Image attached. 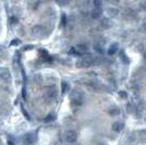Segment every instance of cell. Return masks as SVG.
Masks as SVG:
<instances>
[{
    "mask_svg": "<svg viewBox=\"0 0 146 145\" xmlns=\"http://www.w3.org/2000/svg\"><path fill=\"white\" fill-rule=\"evenodd\" d=\"M84 102V93L80 88H75L70 94V103L73 107H80Z\"/></svg>",
    "mask_w": 146,
    "mask_h": 145,
    "instance_id": "6da1fadb",
    "label": "cell"
},
{
    "mask_svg": "<svg viewBox=\"0 0 146 145\" xmlns=\"http://www.w3.org/2000/svg\"><path fill=\"white\" fill-rule=\"evenodd\" d=\"M11 79H12V75H11L10 70L6 67H0V80L9 83L11 82Z\"/></svg>",
    "mask_w": 146,
    "mask_h": 145,
    "instance_id": "7a4b0ae2",
    "label": "cell"
},
{
    "mask_svg": "<svg viewBox=\"0 0 146 145\" xmlns=\"http://www.w3.org/2000/svg\"><path fill=\"white\" fill-rule=\"evenodd\" d=\"M32 35L35 37H38V38H40V37H44L46 35V30H45V27H44L43 25H34L33 27H32Z\"/></svg>",
    "mask_w": 146,
    "mask_h": 145,
    "instance_id": "3957f363",
    "label": "cell"
},
{
    "mask_svg": "<svg viewBox=\"0 0 146 145\" xmlns=\"http://www.w3.org/2000/svg\"><path fill=\"white\" fill-rule=\"evenodd\" d=\"M46 97L50 99V100H55L56 98L58 97V90L55 85H50L46 87Z\"/></svg>",
    "mask_w": 146,
    "mask_h": 145,
    "instance_id": "277c9868",
    "label": "cell"
},
{
    "mask_svg": "<svg viewBox=\"0 0 146 145\" xmlns=\"http://www.w3.org/2000/svg\"><path fill=\"white\" fill-rule=\"evenodd\" d=\"M64 139L68 143H75L78 140V132L74 130H69L64 135Z\"/></svg>",
    "mask_w": 146,
    "mask_h": 145,
    "instance_id": "5b68a950",
    "label": "cell"
},
{
    "mask_svg": "<svg viewBox=\"0 0 146 145\" xmlns=\"http://www.w3.org/2000/svg\"><path fill=\"white\" fill-rule=\"evenodd\" d=\"M94 65V61L92 58H86V59H82V60L78 61L75 63L76 68H90Z\"/></svg>",
    "mask_w": 146,
    "mask_h": 145,
    "instance_id": "8992f818",
    "label": "cell"
},
{
    "mask_svg": "<svg viewBox=\"0 0 146 145\" xmlns=\"http://www.w3.org/2000/svg\"><path fill=\"white\" fill-rule=\"evenodd\" d=\"M123 15L127 19H129V20H135V19L137 18L136 12L134 11L133 9H131V8H127V9L123 11Z\"/></svg>",
    "mask_w": 146,
    "mask_h": 145,
    "instance_id": "52a82bcc",
    "label": "cell"
},
{
    "mask_svg": "<svg viewBox=\"0 0 146 145\" xmlns=\"http://www.w3.org/2000/svg\"><path fill=\"white\" fill-rule=\"evenodd\" d=\"M123 127H124V123H123L122 121H115V122L112 123V126H111V130H112L113 132L119 133L120 131H122Z\"/></svg>",
    "mask_w": 146,
    "mask_h": 145,
    "instance_id": "ba28073f",
    "label": "cell"
},
{
    "mask_svg": "<svg viewBox=\"0 0 146 145\" xmlns=\"http://www.w3.org/2000/svg\"><path fill=\"white\" fill-rule=\"evenodd\" d=\"M35 134L34 133H26L24 135V143L26 145H32L35 142Z\"/></svg>",
    "mask_w": 146,
    "mask_h": 145,
    "instance_id": "9c48e42d",
    "label": "cell"
},
{
    "mask_svg": "<svg viewBox=\"0 0 146 145\" xmlns=\"http://www.w3.org/2000/svg\"><path fill=\"white\" fill-rule=\"evenodd\" d=\"M118 49H119V44L118 43H113V44H111L108 49H107V54L109 55V56H112V55H115L118 51Z\"/></svg>",
    "mask_w": 146,
    "mask_h": 145,
    "instance_id": "30bf717a",
    "label": "cell"
},
{
    "mask_svg": "<svg viewBox=\"0 0 146 145\" xmlns=\"http://www.w3.org/2000/svg\"><path fill=\"white\" fill-rule=\"evenodd\" d=\"M107 13H108L110 18H117L119 15V9L115 8V7H110L107 9Z\"/></svg>",
    "mask_w": 146,
    "mask_h": 145,
    "instance_id": "8fae6325",
    "label": "cell"
},
{
    "mask_svg": "<svg viewBox=\"0 0 146 145\" xmlns=\"http://www.w3.org/2000/svg\"><path fill=\"white\" fill-rule=\"evenodd\" d=\"M100 25L104 29H110L112 26V21L110 18H103L100 21Z\"/></svg>",
    "mask_w": 146,
    "mask_h": 145,
    "instance_id": "7c38bea8",
    "label": "cell"
},
{
    "mask_svg": "<svg viewBox=\"0 0 146 145\" xmlns=\"http://www.w3.org/2000/svg\"><path fill=\"white\" fill-rule=\"evenodd\" d=\"M102 14H103V10H102V8H95V9H93V11H92L91 15L93 19H99L102 18Z\"/></svg>",
    "mask_w": 146,
    "mask_h": 145,
    "instance_id": "4fadbf2b",
    "label": "cell"
},
{
    "mask_svg": "<svg viewBox=\"0 0 146 145\" xmlns=\"http://www.w3.org/2000/svg\"><path fill=\"white\" fill-rule=\"evenodd\" d=\"M120 112H121V110H120V108H118L117 106H113V107H111V108L108 110V115L111 116V117L119 116L120 115Z\"/></svg>",
    "mask_w": 146,
    "mask_h": 145,
    "instance_id": "5bb4252c",
    "label": "cell"
},
{
    "mask_svg": "<svg viewBox=\"0 0 146 145\" xmlns=\"http://www.w3.org/2000/svg\"><path fill=\"white\" fill-rule=\"evenodd\" d=\"M95 50H97L99 53H103V49H104V42L103 41H99V42L95 43Z\"/></svg>",
    "mask_w": 146,
    "mask_h": 145,
    "instance_id": "9a60e30c",
    "label": "cell"
},
{
    "mask_svg": "<svg viewBox=\"0 0 146 145\" xmlns=\"http://www.w3.org/2000/svg\"><path fill=\"white\" fill-rule=\"evenodd\" d=\"M120 58H121V60L123 61V63H124V65H129V63H130V59H129V57L125 55L124 51H121V54H120Z\"/></svg>",
    "mask_w": 146,
    "mask_h": 145,
    "instance_id": "2e32d148",
    "label": "cell"
},
{
    "mask_svg": "<svg viewBox=\"0 0 146 145\" xmlns=\"http://www.w3.org/2000/svg\"><path fill=\"white\" fill-rule=\"evenodd\" d=\"M137 135H139V139L142 141V142H145L146 141V130H140L137 132Z\"/></svg>",
    "mask_w": 146,
    "mask_h": 145,
    "instance_id": "e0dca14e",
    "label": "cell"
},
{
    "mask_svg": "<svg viewBox=\"0 0 146 145\" xmlns=\"http://www.w3.org/2000/svg\"><path fill=\"white\" fill-rule=\"evenodd\" d=\"M78 49H79V53H85V51H87L88 47H87L86 44H79L78 45Z\"/></svg>",
    "mask_w": 146,
    "mask_h": 145,
    "instance_id": "ac0fdd59",
    "label": "cell"
},
{
    "mask_svg": "<svg viewBox=\"0 0 146 145\" xmlns=\"http://www.w3.org/2000/svg\"><path fill=\"white\" fill-rule=\"evenodd\" d=\"M61 87H62V93H63V94H66L67 91L69 90V87H70V85H69V83H67V82H64V81H63V82L61 83Z\"/></svg>",
    "mask_w": 146,
    "mask_h": 145,
    "instance_id": "d6986e66",
    "label": "cell"
},
{
    "mask_svg": "<svg viewBox=\"0 0 146 145\" xmlns=\"http://www.w3.org/2000/svg\"><path fill=\"white\" fill-rule=\"evenodd\" d=\"M56 119V116L55 115H52V114H49L45 119H44V121L45 122H51V121H54Z\"/></svg>",
    "mask_w": 146,
    "mask_h": 145,
    "instance_id": "ffe728a7",
    "label": "cell"
},
{
    "mask_svg": "<svg viewBox=\"0 0 146 145\" xmlns=\"http://www.w3.org/2000/svg\"><path fill=\"white\" fill-rule=\"evenodd\" d=\"M12 46H19L20 44H21V39H18V38H14V39H12L11 41V43H10Z\"/></svg>",
    "mask_w": 146,
    "mask_h": 145,
    "instance_id": "44dd1931",
    "label": "cell"
},
{
    "mask_svg": "<svg viewBox=\"0 0 146 145\" xmlns=\"http://www.w3.org/2000/svg\"><path fill=\"white\" fill-rule=\"evenodd\" d=\"M40 56L43 57V58H45V59H50V57H49V55L47 54V51L46 50H40Z\"/></svg>",
    "mask_w": 146,
    "mask_h": 145,
    "instance_id": "7402d4cb",
    "label": "cell"
},
{
    "mask_svg": "<svg viewBox=\"0 0 146 145\" xmlns=\"http://www.w3.org/2000/svg\"><path fill=\"white\" fill-rule=\"evenodd\" d=\"M119 96L121 97L122 99H125V98L128 97V93L125 91H120L119 92Z\"/></svg>",
    "mask_w": 146,
    "mask_h": 145,
    "instance_id": "603a6c76",
    "label": "cell"
},
{
    "mask_svg": "<svg viewBox=\"0 0 146 145\" xmlns=\"http://www.w3.org/2000/svg\"><path fill=\"white\" fill-rule=\"evenodd\" d=\"M10 22H11L12 24H14V23H18L19 19L17 18V17H11V18H10Z\"/></svg>",
    "mask_w": 146,
    "mask_h": 145,
    "instance_id": "cb8c5ba5",
    "label": "cell"
},
{
    "mask_svg": "<svg viewBox=\"0 0 146 145\" xmlns=\"http://www.w3.org/2000/svg\"><path fill=\"white\" fill-rule=\"evenodd\" d=\"M57 3H58L59 6H66V5H69V3H70V1H57Z\"/></svg>",
    "mask_w": 146,
    "mask_h": 145,
    "instance_id": "d4e9b609",
    "label": "cell"
},
{
    "mask_svg": "<svg viewBox=\"0 0 146 145\" xmlns=\"http://www.w3.org/2000/svg\"><path fill=\"white\" fill-rule=\"evenodd\" d=\"M94 6H95V8H102V2L100 1H94Z\"/></svg>",
    "mask_w": 146,
    "mask_h": 145,
    "instance_id": "484cf974",
    "label": "cell"
},
{
    "mask_svg": "<svg viewBox=\"0 0 146 145\" xmlns=\"http://www.w3.org/2000/svg\"><path fill=\"white\" fill-rule=\"evenodd\" d=\"M33 48H34L33 46H24V47H23V50L27 51V50H31V49H33Z\"/></svg>",
    "mask_w": 146,
    "mask_h": 145,
    "instance_id": "4316f807",
    "label": "cell"
},
{
    "mask_svg": "<svg viewBox=\"0 0 146 145\" xmlns=\"http://www.w3.org/2000/svg\"><path fill=\"white\" fill-rule=\"evenodd\" d=\"M127 107H128L129 112H131V111H132V104H128V105H127Z\"/></svg>",
    "mask_w": 146,
    "mask_h": 145,
    "instance_id": "83f0119b",
    "label": "cell"
},
{
    "mask_svg": "<svg viewBox=\"0 0 146 145\" xmlns=\"http://www.w3.org/2000/svg\"><path fill=\"white\" fill-rule=\"evenodd\" d=\"M141 7H142V8H143V9H144V10L146 11V1L142 2V3H141Z\"/></svg>",
    "mask_w": 146,
    "mask_h": 145,
    "instance_id": "f1b7e54d",
    "label": "cell"
},
{
    "mask_svg": "<svg viewBox=\"0 0 146 145\" xmlns=\"http://www.w3.org/2000/svg\"><path fill=\"white\" fill-rule=\"evenodd\" d=\"M143 29H144V31H145V32H146V24L144 25V26H143Z\"/></svg>",
    "mask_w": 146,
    "mask_h": 145,
    "instance_id": "f546056e",
    "label": "cell"
},
{
    "mask_svg": "<svg viewBox=\"0 0 146 145\" xmlns=\"http://www.w3.org/2000/svg\"><path fill=\"white\" fill-rule=\"evenodd\" d=\"M0 145H2V143H1V141H0Z\"/></svg>",
    "mask_w": 146,
    "mask_h": 145,
    "instance_id": "4dcf8cb0",
    "label": "cell"
}]
</instances>
